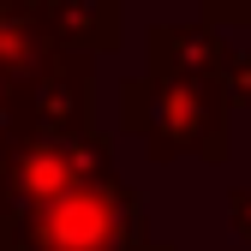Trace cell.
<instances>
[{"label":"cell","mask_w":251,"mask_h":251,"mask_svg":"<svg viewBox=\"0 0 251 251\" xmlns=\"http://www.w3.org/2000/svg\"><path fill=\"white\" fill-rule=\"evenodd\" d=\"M120 132L144 138L150 162L198 155L222 168L233 155V102L222 78H126L120 84Z\"/></svg>","instance_id":"cell-1"},{"label":"cell","mask_w":251,"mask_h":251,"mask_svg":"<svg viewBox=\"0 0 251 251\" xmlns=\"http://www.w3.org/2000/svg\"><path fill=\"white\" fill-rule=\"evenodd\" d=\"M150 245V209L132 179H84L60 198L0 215V251H138Z\"/></svg>","instance_id":"cell-2"},{"label":"cell","mask_w":251,"mask_h":251,"mask_svg":"<svg viewBox=\"0 0 251 251\" xmlns=\"http://www.w3.org/2000/svg\"><path fill=\"white\" fill-rule=\"evenodd\" d=\"M114 168V138L102 126L90 132H18L12 150L0 155V215H18L42 198H60L84 179H108Z\"/></svg>","instance_id":"cell-3"},{"label":"cell","mask_w":251,"mask_h":251,"mask_svg":"<svg viewBox=\"0 0 251 251\" xmlns=\"http://www.w3.org/2000/svg\"><path fill=\"white\" fill-rule=\"evenodd\" d=\"M96 126V54L54 48V60L24 84V132H90Z\"/></svg>","instance_id":"cell-4"},{"label":"cell","mask_w":251,"mask_h":251,"mask_svg":"<svg viewBox=\"0 0 251 251\" xmlns=\"http://www.w3.org/2000/svg\"><path fill=\"white\" fill-rule=\"evenodd\" d=\"M233 60V42L222 24H150L144 30V72L150 78H222Z\"/></svg>","instance_id":"cell-5"},{"label":"cell","mask_w":251,"mask_h":251,"mask_svg":"<svg viewBox=\"0 0 251 251\" xmlns=\"http://www.w3.org/2000/svg\"><path fill=\"white\" fill-rule=\"evenodd\" d=\"M42 12L48 36L60 48H90V54H114L126 42V12L120 0H30Z\"/></svg>","instance_id":"cell-6"},{"label":"cell","mask_w":251,"mask_h":251,"mask_svg":"<svg viewBox=\"0 0 251 251\" xmlns=\"http://www.w3.org/2000/svg\"><path fill=\"white\" fill-rule=\"evenodd\" d=\"M54 48L60 42L48 36V24H42V12L30 0H0V78L30 84L54 60Z\"/></svg>","instance_id":"cell-7"},{"label":"cell","mask_w":251,"mask_h":251,"mask_svg":"<svg viewBox=\"0 0 251 251\" xmlns=\"http://www.w3.org/2000/svg\"><path fill=\"white\" fill-rule=\"evenodd\" d=\"M24 132V84L0 78V155L12 150V138Z\"/></svg>","instance_id":"cell-8"},{"label":"cell","mask_w":251,"mask_h":251,"mask_svg":"<svg viewBox=\"0 0 251 251\" xmlns=\"http://www.w3.org/2000/svg\"><path fill=\"white\" fill-rule=\"evenodd\" d=\"M222 90H227L233 108H251V48H233L227 72H222Z\"/></svg>","instance_id":"cell-9"},{"label":"cell","mask_w":251,"mask_h":251,"mask_svg":"<svg viewBox=\"0 0 251 251\" xmlns=\"http://www.w3.org/2000/svg\"><path fill=\"white\" fill-rule=\"evenodd\" d=\"M192 6H198L209 24H222V30H245V24H251V0H192Z\"/></svg>","instance_id":"cell-10"},{"label":"cell","mask_w":251,"mask_h":251,"mask_svg":"<svg viewBox=\"0 0 251 251\" xmlns=\"http://www.w3.org/2000/svg\"><path fill=\"white\" fill-rule=\"evenodd\" d=\"M227 227L251 245V185H233L227 192Z\"/></svg>","instance_id":"cell-11"},{"label":"cell","mask_w":251,"mask_h":251,"mask_svg":"<svg viewBox=\"0 0 251 251\" xmlns=\"http://www.w3.org/2000/svg\"><path fill=\"white\" fill-rule=\"evenodd\" d=\"M138 251H174V245H162V239H150V245H138Z\"/></svg>","instance_id":"cell-12"}]
</instances>
